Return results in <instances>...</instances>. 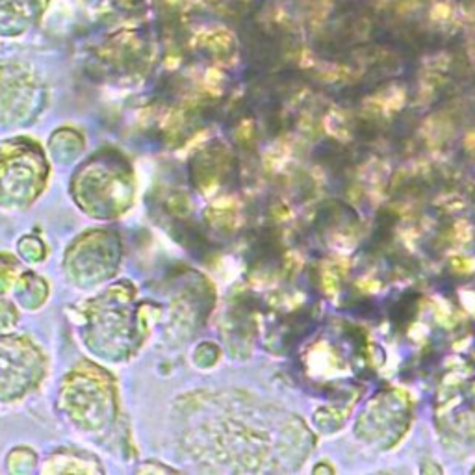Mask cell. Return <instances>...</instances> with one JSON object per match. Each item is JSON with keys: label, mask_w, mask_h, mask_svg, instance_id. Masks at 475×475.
<instances>
[{"label": "cell", "mask_w": 475, "mask_h": 475, "mask_svg": "<svg viewBox=\"0 0 475 475\" xmlns=\"http://www.w3.org/2000/svg\"><path fill=\"white\" fill-rule=\"evenodd\" d=\"M314 472H329V474H332L335 469L330 468V466H325V464H321V466H316V469Z\"/></svg>", "instance_id": "4"}, {"label": "cell", "mask_w": 475, "mask_h": 475, "mask_svg": "<svg viewBox=\"0 0 475 475\" xmlns=\"http://www.w3.org/2000/svg\"><path fill=\"white\" fill-rule=\"evenodd\" d=\"M442 472H444V469L440 468V466H436V464L425 463L421 466V474H442Z\"/></svg>", "instance_id": "3"}, {"label": "cell", "mask_w": 475, "mask_h": 475, "mask_svg": "<svg viewBox=\"0 0 475 475\" xmlns=\"http://www.w3.org/2000/svg\"><path fill=\"white\" fill-rule=\"evenodd\" d=\"M408 423V403L399 392H384L373 399L357 421L362 440L379 447H390L401 439Z\"/></svg>", "instance_id": "1"}, {"label": "cell", "mask_w": 475, "mask_h": 475, "mask_svg": "<svg viewBox=\"0 0 475 475\" xmlns=\"http://www.w3.org/2000/svg\"><path fill=\"white\" fill-rule=\"evenodd\" d=\"M472 474H475V468H474V469H472Z\"/></svg>", "instance_id": "5"}, {"label": "cell", "mask_w": 475, "mask_h": 475, "mask_svg": "<svg viewBox=\"0 0 475 475\" xmlns=\"http://www.w3.org/2000/svg\"><path fill=\"white\" fill-rule=\"evenodd\" d=\"M444 408H440L439 420H444V431L447 436L461 440H469L475 444V384H469L468 390L451 397L447 401H440Z\"/></svg>", "instance_id": "2"}]
</instances>
